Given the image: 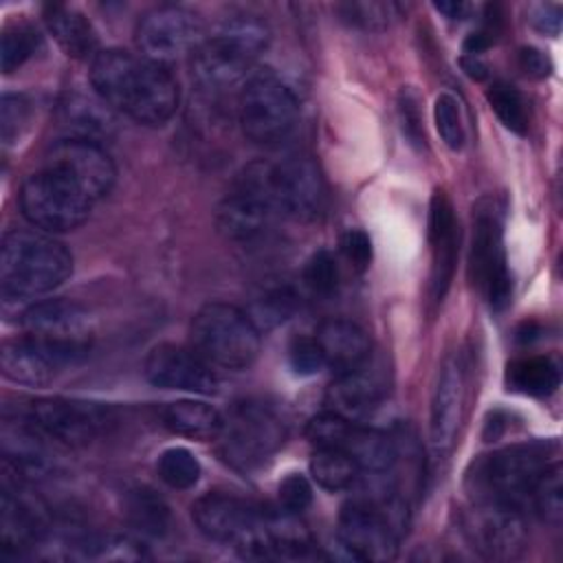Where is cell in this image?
Wrapping results in <instances>:
<instances>
[{"label":"cell","instance_id":"1","mask_svg":"<svg viewBox=\"0 0 563 563\" xmlns=\"http://www.w3.org/2000/svg\"><path fill=\"white\" fill-rule=\"evenodd\" d=\"M95 95L112 110L132 121L161 128L180 101V88L167 64L121 48L99 51L90 62Z\"/></svg>","mask_w":563,"mask_h":563},{"label":"cell","instance_id":"2","mask_svg":"<svg viewBox=\"0 0 563 563\" xmlns=\"http://www.w3.org/2000/svg\"><path fill=\"white\" fill-rule=\"evenodd\" d=\"M268 42L271 31L262 18L251 13L231 15L191 53V75L205 90H229L251 75Z\"/></svg>","mask_w":563,"mask_h":563},{"label":"cell","instance_id":"3","mask_svg":"<svg viewBox=\"0 0 563 563\" xmlns=\"http://www.w3.org/2000/svg\"><path fill=\"white\" fill-rule=\"evenodd\" d=\"M73 273L70 251L46 231H9L0 249V290L7 301L33 299Z\"/></svg>","mask_w":563,"mask_h":563},{"label":"cell","instance_id":"4","mask_svg":"<svg viewBox=\"0 0 563 563\" xmlns=\"http://www.w3.org/2000/svg\"><path fill=\"white\" fill-rule=\"evenodd\" d=\"M238 187L260 194L275 213L312 220L325 202V187L317 163L306 154H290L275 163H253Z\"/></svg>","mask_w":563,"mask_h":563},{"label":"cell","instance_id":"5","mask_svg":"<svg viewBox=\"0 0 563 563\" xmlns=\"http://www.w3.org/2000/svg\"><path fill=\"white\" fill-rule=\"evenodd\" d=\"M550 453L552 444L548 442H521L484 455L473 464L475 471L468 475L475 501L523 508L530 501L537 479L552 464Z\"/></svg>","mask_w":563,"mask_h":563},{"label":"cell","instance_id":"6","mask_svg":"<svg viewBox=\"0 0 563 563\" xmlns=\"http://www.w3.org/2000/svg\"><path fill=\"white\" fill-rule=\"evenodd\" d=\"M262 332L238 306L211 301L191 319V350L211 367L246 369L255 363L262 347Z\"/></svg>","mask_w":563,"mask_h":563},{"label":"cell","instance_id":"7","mask_svg":"<svg viewBox=\"0 0 563 563\" xmlns=\"http://www.w3.org/2000/svg\"><path fill=\"white\" fill-rule=\"evenodd\" d=\"M286 435L288 424L282 411L262 398H249L229 409L216 440L227 464L238 471H253L279 451Z\"/></svg>","mask_w":563,"mask_h":563},{"label":"cell","instance_id":"8","mask_svg":"<svg viewBox=\"0 0 563 563\" xmlns=\"http://www.w3.org/2000/svg\"><path fill=\"white\" fill-rule=\"evenodd\" d=\"M92 205L95 200L68 172L48 163L33 172L20 189L22 216L46 233H64L81 227Z\"/></svg>","mask_w":563,"mask_h":563},{"label":"cell","instance_id":"9","mask_svg":"<svg viewBox=\"0 0 563 563\" xmlns=\"http://www.w3.org/2000/svg\"><path fill=\"white\" fill-rule=\"evenodd\" d=\"M266 512L229 493H207L191 506L194 523L209 541L231 545L249 559H271Z\"/></svg>","mask_w":563,"mask_h":563},{"label":"cell","instance_id":"10","mask_svg":"<svg viewBox=\"0 0 563 563\" xmlns=\"http://www.w3.org/2000/svg\"><path fill=\"white\" fill-rule=\"evenodd\" d=\"M299 121V103L288 84L271 68L251 73L240 92V128L244 136L264 147L290 139Z\"/></svg>","mask_w":563,"mask_h":563},{"label":"cell","instance_id":"11","mask_svg":"<svg viewBox=\"0 0 563 563\" xmlns=\"http://www.w3.org/2000/svg\"><path fill=\"white\" fill-rule=\"evenodd\" d=\"M468 275L493 310H504L512 297L501 216L493 200H482L473 213Z\"/></svg>","mask_w":563,"mask_h":563},{"label":"cell","instance_id":"12","mask_svg":"<svg viewBox=\"0 0 563 563\" xmlns=\"http://www.w3.org/2000/svg\"><path fill=\"white\" fill-rule=\"evenodd\" d=\"M306 438L317 449L328 446L345 451L361 466V471L372 475L387 473L398 460V449L387 433L365 427L358 420L343 418L334 411H323L310 418L306 424Z\"/></svg>","mask_w":563,"mask_h":563},{"label":"cell","instance_id":"13","mask_svg":"<svg viewBox=\"0 0 563 563\" xmlns=\"http://www.w3.org/2000/svg\"><path fill=\"white\" fill-rule=\"evenodd\" d=\"M398 510L396 497L387 504H376L369 499H356L341 508L336 537L341 548L356 561H391L398 554V537L391 510Z\"/></svg>","mask_w":563,"mask_h":563},{"label":"cell","instance_id":"14","mask_svg":"<svg viewBox=\"0 0 563 563\" xmlns=\"http://www.w3.org/2000/svg\"><path fill=\"white\" fill-rule=\"evenodd\" d=\"M26 420L48 440L66 446H86L110 427L112 416L101 402L53 396L33 400Z\"/></svg>","mask_w":563,"mask_h":563},{"label":"cell","instance_id":"15","mask_svg":"<svg viewBox=\"0 0 563 563\" xmlns=\"http://www.w3.org/2000/svg\"><path fill=\"white\" fill-rule=\"evenodd\" d=\"M86 354L88 350L51 343L24 332L18 339L4 341L0 352V367L4 378L18 385L46 387L62 372L79 365Z\"/></svg>","mask_w":563,"mask_h":563},{"label":"cell","instance_id":"16","mask_svg":"<svg viewBox=\"0 0 563 563\" xmlns=\"http://www.w3.org/2000/svg\"><path fill=\"white\" fill-rule=\"evenodd\" d=\"M134 42L143 57L167 64L198 48L202 42V22L185 7L163 4L139 20Z\"/></svg>","mask_w":563,"mask_h":563},{"label":"cell","instance_id":"17","mask_svg":"<svg viewBox=\"0 0 563 563\" xmlns=\"http://www.w3.org/2000/svg\"><path fill=\"white\" fill-rule=\"evenodd\" d=\"M464 532L473 550L490 561H510L521 554L526 543L521 508L497 501H475L464 519Z\"/></svg>","mask_w":563,"mask_h":563},{"label":"cell","instance_id":"18","mask_svg":"<svg viewBox=\"0 0 563 563\" xmlns=\"http://www.w3.org/2000/svg\"><path fill=\"white\" fill-rule=\"evenodd\" d=\"M143 372L152 385L163 389L213 394L220 387L213 367L191 347H180L176 343L154 345L145 358Z\"/></svg>","mask_w":563,"mask_h":563},{"label":"cell","instance_id":"19","mask_svg":"<svg viewBox=\"0 0 563 563\" xmlns=\"http://www.w3.org/2000/svg\"><path fill=\"white\" fill-rule=\"evenodd\" d=\"M466 402V367L460 354H449L438 372L435 389L431 396L429 438L435 453H446L455 444L457 431L464 420Z\"/></svg>","mask_w":563,"mask_h":563},{"label":"cell","instance_id":"20","mask_svg":"<svg viewBox=\"0 0 563 563\" xmlns=\"http://www.w3.org/2000/svg\"><path fill=\"white\" fill-rule=\"evenodd\" d=\"M26 334L68 345L79 350H90L92 321L88 310L73 299H44L31 303L20 319Z\"/></svg>","mask_w":563,"mask_h":563},{"label":"cell","instance_id":"21","mask_svg":"<svg viewBox=\"0 0 563 563\" xmlns=\"http://www.w3.org/2000/svg\"><path fill=\"white\" fill-rule=\"evenodd\" d=\"M48 530L46 512L37 499L26 495L18 482L2 479L0 490V548L4 554H24L35 548Z\"/></svg>","mask_w":563,"mask_h":563},{"label":"cell","instance_id":"22","mask_svg":"<svg viewBox=\"0 0 563 563\" xmlns=\"http://www.w3.org/2000/svg\"><path fill=\"white\" fill-rule=\"evenodd\" d=\"M44 163L68 172L95 202L110 194L117 178L110 154L97 141L66 136L48 150Z\"/></svg>","mask_w":563,"mask_h":563},{"label":"cell","instance_id":"23","mask_svg":"<svg viewBox=\"0 0 563 563\" xmlns=\"http://www.w3.org/2000/svg\"><path fill=\"white\" fill-rule=\"evenodd\" d=\"M387 391L389 383L383 365H376L367 358L361 367L334 378L328 389V405L330 411L343 418L363 420L383 405Z\"/></svg>","mask_w":563,"mask_h":563},{"label":"cell","instance_id":"24","mask_svg":"<svg viewBox=\"0 0 563 563\" xmlns=\"http://www.w3.org/2000/svg\"><path fill=\"white\" fill-rule=\"evenodd\" d=\"M429 246H431V295L435 301L444 297L453 279L457 260V222L453 205L444 191H435L429 202Z\"/></svg>","mask_w":563,"mask_h":563},{"label":"cell","instance_id":"25","mask_svg":"<svg viewBox=\"0 0 563 563\" xmlns=\"http://www.w3.org/2000/svg\"><path fill=\"white\" fill-rule=\"evenodd\" d=\"M2 460L20 479L46 477L55 471V455L46 444V435L40 433L29 420L4 422L2 427Z\"/></svg>","mask_w":563,"mask_h":563},{"label":"cell","instance_id":"26","mask_svg":"<svg viewBox=\"0 0 563 563\" xmlns=\"http://www.w3.org/2000/svg\"><path fill=\"white\" fill-rule=\"evenodd\" d=\"M273 216L275 209L260 194L238 187L218 205L216 227L227 240L249 242L268 229Z\"/></svg>","mask_w":563,"mask_h":563},{"label":"cell","instance_id":"27","mask_svg":"<svg viewBox=\"0 0 563 563\" xmlns=\"http://www.w3.org/2000/svg\"><path fill=\"white\" fill-rule=\"evenodd\" d=\"M325 367L336 376L361 367L369 358V336L367 332L347 319H325L319 323L314 334Z\"/></svg>","mask_w":563,"mask_h":563},{"label":"cell","instance_id":"28","mask_svg":"<svg viewBox=\"0 0 563 563\" xmlns=\"http://www.w3.org/2000/svg\"><path fill=\"white\" fill-rule=\"evenodd\" d=\"M44 22L48 26V33L68 57H97V33L84 13L66 4H48L44 9Z\"/></svg>","mask_w":563,"mask_h":563},{"label":"cell","instance_id":"29","mask_svg":"<svg viewBox=\"0 0 563 563\" xmlns=\"http://www.w3.org/2000/svg\"><path fill=\"white\" fill-rule=\"evenodd\" d=\"M161 418L165 429L191 440H216L224 422V416L216 407L200 400L169 402Z\"/></svg>","mask_w":563,"mask_h":563},{"label":"cell","instance_id":"30","mask_svg":"<svg viewBox=\"0 0 563 563\" xmlns=\"http://www.w3.org/2000/svg\"><path fill=\"white\" fill-rule=\"evenodd\" d=\"M123 515L143 537H163L169 528L172 512L165 499L150 486H132L123 493Z\"/></svg>","mask_w":563,"mask_h":563},{"label":"cell","instance_id":"31","mask_svg":"<svg viewBox=\"0 0 563 563\" xmlns=\"http://www.w3.org/2000/svg\"><path fill=\"white\" fill-rule=\"evenodd\" d=\"M561 383L559 367L548 356H523L508 365L506 385L508 389L523 396H550Z\"/></svg>","mask_w":563,"mask_h":563},{"label":"cell","instance_id":"32","mask_svg":"<svg viewBox=\"0 0 563 563\" xmlns=\"http://www.w3.org/2000/svg\"><path fill=\"white\" fill-rule=\"evenodd\" d=\"M108 106L103 101H90L86 97H70L62 106V123L70 132L68 139H86L97 141L99 136L108 134L110 117Z\"/></svg>","mask_w":563,"mask_h":563},{"label":"cell","instance_id":"33","mask_svg":"<svg viewBox=\"0 0 563 563\" xmlns=\"http://www.w3.org/2000/svg\"><path fill=\"white\" fill-rule=\"evenodd\" d=\"M361 466L341 449L319 446L310 460V475L325 490H345L361 477Z\"/></svg>","mask_w":563,"mask_h":563},{"label":"cell","instance_id":"34","mask_svg":"<svg viewBox=\"0 0 563 563\" xmlns=\"http://www.w3.org/2000/svg\"><path fill=\"white\" fill-rule=\"evenodd\" d=\"M42 46V35L37 33L35 26L29 22H13L2 31V42H0V66L2 73H13L18 70L24 62H29L37 48Z\"/></svg>","mask_w":563,"mask_h":563},{"label":"cell","instance_id":"35","mask_svg":"<svg viewBox=\"0 0 563 563\" xmlns=\"http://www.w3.org/2000/svg\"><path fill=\"white\" fill-rule=\"evenodd\" d=\"M530 504L534 512L552 528L561 526L563 519V482H561V464L552 462L541 477L537 479Z\"/></svg>","mask_w":563,"mask_h":563},{"label":"cell","instance_id":"36","mask_svg":"<svg viewBox=\"0 0 563 563\" xmlns=\"http://www.w3.org/2000/svg\"><path fill=\"white\" fill-rule=\"evenodd\" d=\"M156 473L158 477L176 490H187L191 486H196V482L200 479V462L198 457L185 449V446H172L165 449L158 460H156Z\"/></svg>","mask_w":563,"mask_h":563},{"label":"cell","instance_id":"37","mask_svg":"<svg viewBox=\"0 0 563 563\" xmlns=\"http://www.w3.org/2000/svg\"><path fill=\"white\" fill-rule=\"evenodd\" d=\"M486 99L497 119L504 123V128H508L515 134L528 132V106L523 95L515 86L497 81L486 92Z\"/></svg>","mask_w":563,"mask_h":563},{"label":"cell","instance_id":"38","mask_svg":"<svg viewBox=\"0 0 563 563\" xmlns=\"http://www.w3.org/2000/svg\"><path fill=\"white\" fill-rule=\"evenodd\" d=\"M334 11L341 22L363 31H385L398 18L394 2H341Z\"/></svg>","mask_w":563,"mask_h":563},{"label":"cell","instance_id":"39","mask_svg":"<svg viewBox=\"0 0 563 563\" xmlns=\"http://www.w3.org/2000/svg\"><path fill=\"white\" fill-rule=\"evenodd\" d=\"M295 308H297V297L290 288H273L253 303L249 317L262 332L284 323L295 312Z\"/></svg>","mask_w":563,"mask_h":563},{"label":"cell","instance_id":"40","mask_svg":"<svg viewBox=\"0 0 563 563\" xmlns=\"http://www.w3.org/2000/svg\"><path fill=\"white\" fill-rule=\"evenodd\" d=\"M143 543H139L132 537H121V534H99V537H88L79 543V548L84 550L81 554L86 559H106V561H132V559H141L145 556Z\"/></svg>","mask_w":563,"mask_h":563},{"label":"cell","instance_id":"41","mask_svg":"<svg viewBox=\"0 0 563 563\" xmlns=\"http://www.w3.org/2000/svg\"><path fill=\"white\" fill-rule=\"evenodd\" d=\"M433 119H435V128H438L440 139L444 141V145L455 152L462 150V145L466 141V132H464L460 101L449 92L438 95L435 106H433Z\"/></svg>","mask_w":563,"mask_h":563},{"label":"cell","instance_id":"42","mask_svg":"<svg viewBox=\"0 0 563 563\" xmlns=\"http://www.w3.org/2000/svg\"><path fill=\"white\" fill-rule=\"evenodd\" d=\"M303 284L312 295H319V297H328L336 290L339 268L330 251L319 249L308 257L303 266Z\"/></svg>","mask_w":563,"mask_h":563},{"label":"cell","instance_id":"43","mask_svg":"<svg viewBox=\"0 0 563 563\" xmlns=\"http://www.w3.org/2000/svg\"><path fill=\"white\" fill-rule=\"evenodd\" d=\"M31 119V103L24 95L4 92L0 101V136L2 145H13L26 130Z\"/></svg>","mask_w":563,"mask_h":563},{"label":"cell","instance_id":"44","mask_svg":"<svg viewBox=\"0 0 563 563\" xmlns=\"http://www.w3.org/2000/svg\"><path fill=\"white\" fill-rule=\"evenodd\" d=\"M396 110H398V121L402 136L407 139L409 145L416 150L424 147V125H422V112H420V99L418 95L407 86L400 88L398 99H396Z\"/></svg>","mask_w":563,"mask_h":563},{"label":"cell","instance_id":"45","mask_svg":"<svg viewBox=\"0 0 563 563\" xmlns=\"http://www.w3.org/2000/svg\"><path fill=\"white\" fill-rule=\"evenodd\" d=\"M288 363L299 376H312L325 367L321 347L314 336H295L288 345Z\"/></svg>","mask_w":563,"mask_h":563},{"label":"cell","instance_id":"46","mask_svg":"<svg viewBox=\"0 0 563 563\" xmlns=\"http://www.w3.org/2000/svg\"><path fill=\"white\" fill-rule=\"evenodd\" d=\"M277 497H279V504L284 510L299 515L312 501V486L301 473H290L282 479V484L277 488Z\"/></svg>","mask_w":563,"mask_h":563},{"label":"cell","instance_id":"47","mask_svg":"<svg viewBox=\"0 0 563 563\" xmlns=\"http://www.w3.org/2000/svg\"><path fill=\"white\" fill-rule=\"evenodd\" d=\"M341 251L356 271H365L372 262V240L361 229H350L343 233Z\"/></svg>","mask_w":563,"mask_h":563},{"label":"cell","instance_id":"48","mask_svg":"<svg viewBox=\"0 0 563 563\" xmlns=\"http://www.w3.org/2000/svg\"><path fill=\"white\" fill-rule=\"evenodd\" d=\"M519 66H521V70H523L526 75L537 77V79L548 77L550 70H552L550 57H548L543 51L534 48V46H523V48L519 51Z\"/></svg>","mask_w":563,"mask_h":563},{"label":"cell","instance_id":"49","mask_svg":"<svg viewBox=\"0 0 563 563\" xmlns=\"http://www.w3.org/2000/svg\"><path fill=\"white\" fill-rule=\"evenodd\" d=\"M532 24L537 31L545 33V35H559L561 31V7L545 2V4H537L532 9Z\"/></svg>","mask_w":563,"mask_h":563},{"label":"cell","instance_id":"50","mask_svg":"<svg viewBox=\"0 0 563 563\" xmlns=\"http://www.w3.org/2000/svg\"><path fill=\"white\" fill-rule=\"evenodd\" d=\"M435 7V11H440L444 18H449V20H464V18H468V13H471V4L468 2H460V0H449V2H435L433 4Z\"/></svg>","mask_w":563,"mask_h":563},{"label":"cell","instance_id":"51","mask_svg":"<svg viewBox=\"0 0 563 563\" xmlns=\"http://www.w3.org/2000/svg\"><path fill=\"white\" fill-rule=\"evenodd\" d=\"M462 68L473 79H484L488 75V66L479 57H475V55H464L462 57Z\"/></svg>","mask_w":563,"mask_h":563}]
</instances>
